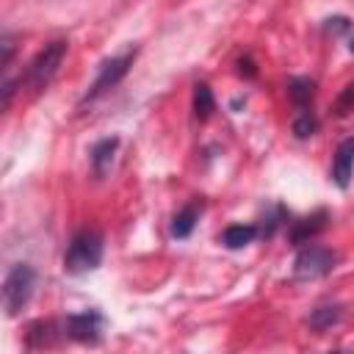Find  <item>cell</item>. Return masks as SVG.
<instances>
[{
    "label": "cell",
    "instance_id": "9c48e42d",
    "mask_svg": "<svg viewBox=\"0 0 354 354\" xmlns=\"http://www.w3.org/2000/svg\"><path fill=\"white\" fill-rule=\"evenodd\" d=\"M196 218H199V207H196V205H185V207L174 216V221H171V235H174V238H188L191 230L196 227Z\"/></svg>",
    "mask_w": 354,
    "mask_h": 354
},
{
    "label": "cell",
    "instance_id": "ba28073f",
    "mask_svg": "<svg viewBox=\"0 0 354 354\" xmlns=\"http://www.w3.org/2000/svg\"><path fill=\"white\" fill-rule=\"evenodd\" d=\"M254 235H257V227H254V224H232V227L224 230L221 241H224L227 249H241V246L252 243Z\"/></svg>",
    "mask_w": 354,
    "mask_h": 354
},
{
    "label": "cell",
    "instance_id": "9a60e30c",
    "mask_svg": "<svg viewBox=\"0 0 354 354\" xmlns=\"http://www.w3.org/2000/svg\"><path fill=\"white\" fill-rule=\"evenodd\" d=\"M348 50H351V53H354V36H351V41H348Z\"/></svg>",
    "mask_w": 354,
    "mask_h": 354
},
{
    "label": "cell",
    "instance_id": "7a4b0ae2",
    "mask_svg": "<svg viewBox=\"0 0 354 354\" xmlns=\"http://www.w3.org/2000/svg\"><path fill=\"white\" fill-rule=\"evenodd\" d=\"M66 50H69V44L64 41V39H58V41H50L30 64H28V72H25V86L28 88H33V91H41V88H47L50 86V80L55 77V72H58V66L64 64V58H66Z\"/></svg>",
    "mask_w": 354,
    "mask_h": 354
},
{
    "label": "cell",
    "instance_id": "5b68a950",
    "mask_svg": "<svg viewBox=\"0 0 354 354\" xmlns=\"http://www.w3.org/2000/svg\"><path fill=\"white\" fill-rule=\"evenodd\" d=\"M337 263V254L326 246H318V243H310L304 246L299 254H296V263H293V274L296 279H318L324 274H329Z\"/></svg>",
    "mask_w": 354,
    "mask_h": 354
},
{
    "label": "cell",
    "instance_id": "5bb4252c",
    "mask_svg": "<svg viewBox=\"0 0 354 354\" xmlns=\"http://www.w3.org/2000/svg\"><path fill=\"white\" fill-rule=\"evenodd\" d=\"M290 94H293V100H296L299 105H304V102L313 97V83H310V80H296L293 88H290Z\"/></svg>",
    "mask_w": 354,
    "mask_h": 354
},
{
    "label": "cell",
    "instance_id": "7c38bea8",
    "mask_svg": "<svg viewBox=\"0 0 354 354\" xmlns=\"http://www.w3.org/2000/svg\"><path fill=\"white\" fill-rule=\"evenodd\" d=\"M337 318H340V310H337V307H318V310L313 313V326H315V329H326V326H332Z\"/></svg>",
    "mask_w": 354,
    "mask_h": 354
},
{
    "label": "cell",
    "instance_id": "8992f818",
    "mask_svg": "<svg viewBox=\"0 0 354 354\" xmlns=\"http://www.w3.org/2000/svg\"><path fill=\"white\" fill-rule=\"evenodd\" d=\"M100 332H102V315L94 310H83V313H75L66 318V335L75 340L94 343L100 337Z\"/></svg>",
    "mask_w": 354,
    "mask_h": 354
},
{
    "label": "cell",
    "instance_id": "4fadbf2b",
    "mask_svg": "<svg viewBox=\"0 0 354 354\" xmlns=\"http://www.w3.org/2000/svg\"><path fill=\"white\" fill-rule=\"evenodd\" d=\"M318 124H315V116L310 113V111H301V116L296 119V124H293V130H296V136L299 138H304V136H313V130H315Z\"/></svg>",
    "mask_w": 354,
    "mask_h": 354
},
{
    "label": "cell",
    "instance_id": "52a82bcc",
    "mask_svg": "<svg viewBox=\"0 0 354 354\" xmlns=\"http://www.w3.org/2000/svg\"><path fill=\"white\" fill-rule=\"evenodd\" d=\"M351 174H354V138H346V141L337 147V152H335L332 180H335L340 188H346L348 180H351Z\"/></svg>",
    "mask_w": 354,
    "mask_h": 354
},
{
    "label": "cell",
    "instance_id": "30bf717a",
    "mask_svg": "<svg viewBox=\"0 0 354 354\" xmlns=\"http://www.w3.org/2000/svg\"><path fill=\"white\" fill-rule=\"evenodd\" d=\"M116 138H102L94 149H91V163H94V171L97 174H105V169L111 166L113 160V152H116Z\"/></svg>",
    "mask_w": 354,
    "mask_h": 354
},
{
    "label": "cell",
    "instance_id": "8fae6325",
    "mask_svg": "<svg viewBox=\"0 0 354 354\" xmlns=\"http://www.w3.org/2000/svg\"><path fill=\"white\" fill-rule=\"evenodd\" d=\"M213 108H216V102H213L210 86L196 83V88H194V113H196V119H207L213 113Z\"/></svg>",
    "mask_w": 354,
    "mask_h": 354
},
{
    "label": "cell",
    "instance_id": "3957f363",
    "mask_svg": "<svg viewBox=\"0 0 354 354\" xmlns=\"http://www.w3.org/2000/svg\"><path fill=\"white\" fill-rule=\"evenodd\" d=\"M33 285H36V274L30 266L17 263L8 268L6 279H3V307L8 315H17L33 296Z\"/></svg>",
    "mask_w": 354,
    "mask_h": 354
},
{
    "label": "cell",
    "instance_id": "6da1fadb",
    "mask_svg": "<svg viewBox=\"0 0 354 354\" xmlns=\"http://www.w3.org/2000/svg\"><path fill=\"white\" fill-rule=\"evenodd\" d=\"M102 260V235L94 230H83L77 232L64 254V271L66 274H86L94 271Z\"/></svg>",
    "mask_w": 354,
    "mask_h": 354
},
{
    "label": "cell",
    "instance_id": "277c9868",
    "mask_svg": "<svg viewBox=\"0 0 354 354\" xmlns=\"http://www.w3.org/2000/svg\"><path fill=\"white\" fill-rule=\"evenodd\" d=\"M133 61H136V47H130V50H124V53L108 58V61L100 66V75L94 77L91 88H88L86 97H83V102H91V100H97L100 94H105L108 88H113V86L127 75V69L133 66Z\"/></svg>",
    "mask_w": 354,
    "mask_h": 354
}]
</instances>
